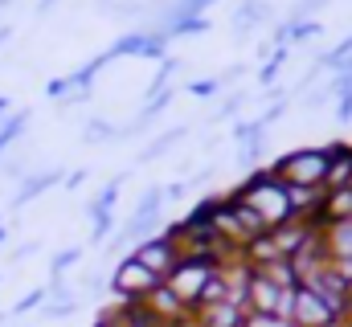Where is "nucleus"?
I'll use <instances>...</instances> for the list:
<instances>
[{
    "label": "nucleus",
    "mask_w": 352,
    "mask_h": 327,
    "mask_svg": "<svg viewBox=\"0 0 352 327\" xmlns=\"http://www.w3.org/2000/svg\"><path fill=\"white\" fill-rule=\"evenodd\" d=\"M230 196H234V201H242V205H250V209L263 217L266 229H278V225L295 221V213H291V196H287V184H283V180H274L270 172L246 176V184H242L238 192H230Z\"/></svg>",
    "instance_id": "obj_1"
},
{
    "label": "nucleus",
    "mask_w": 352,
    "mask_h": 327,
    "mask_svg": "<svg viewBox=\"0 0 352 327\" xmlns=\"http://www.w3.org/2000/svg\"><path fill=\"white\" fill-rule=\"evenodd\" d=\"M274 180H283L287 188H324L328 180V148H299L291 156L270 168Z\"/></svg>",
    "instance_id": "obj_2"
},
{
    "label": "nucleus",
    "mask_w": 352,
    "mask_h": 327,
    "mask_svg": "<svg viewBox=\"0 0 352 327\" xmlns=\"http://www.w3.org/2000/svg\"><path fill=\"white\" fill-rule=\"evenodd\" d=\"M217 274V262L213 258H180L176 262V270L164 278V286L173 291L176 299L188 307V311H197V303H201V291H205V282Z\"/></svg>",
    "instance_id": "obj_3"
},
{
    "label": "nucleus",
    "mask_w": 352,
    "mask_h": 327,
    "mask_svg": "<svg viewBox=\"0 0 352 327\" xmlns=\"http://www.w3.org/2000/svg\"><path fill=\"white\" fill-rule=\"evenodd\" d=\"M156 286H160V278H156L148 266H140L131 253L111 270V295H115L119 303H144Z\"/></svg>",
    "instance_id": "obj_4"
},
{
    "label": "nucleus",
    "mask_w": 352,
    "mask_h": 327,
    "mask_svg": "<svg viewBox=\"0 0 352 327\" xmlns=\"http://www.w3.org/2000/svg\"><path fill=\"white\" fill-rule=\"evenodd\" d=\"M131 258H135L140 266H148V270L164 282V278L176 270V262H180V249H176V242L168 238V234H156V238H148V242L135 245Z\"/></svg>",
    "instance_id": "obj_5"
},
{
    "label": "nucleus",
    "mask_w": 352,
    "mask_h": 327,
    "mask_svg": "<svg viewBox=\"0 0 352 327\" xmlns=\"http://www.w3.org/2000/svg\"><path fill=\"white\" fill-rule=\"evenodd\" d=\"M336 188H352V148L349 144H332L328 148V180H324V192H336Z\"/></svg>",
    "instance_id": "obj_6"
},
{
    "label": "nucleus",
    "mask_w": 352,
    "mask_h": 327,
    "mask_svg": "<svg viewBox=\"0 0 352 327\" xmlns=\"http://www.w3.org/2000/svg\"><path fill=\"white\" fill-rule=\"evenodd\" d=\"M144 307H148V311H152L156 319H164V324H176V319L192 315V311H188V307H184V303L176 299V295L168 291V286H164V282H160V286H156V291H152V295L144 299Z\"/></svg>",
    "instance_id": "obj_7"
},
{
    "label": "nucleus",
    "mask_w": 352,
    "mask_h": 327,
    "mask_svg": "<svg viewBox=\"0 0 352 327\" xmlns=\"http://www.w3.org/2000/svg\"><path fill=\"white\" fill-rule=\"evenodd\" d=\"M62 180V172L58 168H50V172H29L25 180H21V188H16V196H12V209H21V205H29L33 196H41L45 188H54Z\"/></svg>",
    "instance_id": "obj_8"
},
{
    "label": "nucleus",
    "mask_w": 352,
    "mask_h": 327,
    "mask_svg": "<svg viewBox=\"0 0 352 327\" xmlns=\"http://www.w3.org/2000/svg\"><path fill=\"white\" fill-rule=\"evenodd\" d=\"M324 245H328V258L332 262H352V217L328 225L324 229Z\"/></svg>",
    "instance_id": "obj_9"
},
{
    "label": "nucleus",
    "mask_w": 352,
    "mask_h": 327,
    "mask_svg": "<svg viewBox=\"0 0 352 327\" xmlns=\"http://www.w3.org/2000/svg\"><path fill=\"white\" fill-rule=\"evenodd\" d=\"M258 278H266V282H274L278 291H295L299 286V274H295V266L287 262V258H274V262H266V266H250Z\"/></svg>",
    "instance_id": "obj_10"
},
{
    "label": "nucleus",
    "mask_w": 352,
    "mask_h": 327,
    "mask_svg": "<svg viewBox=\"0 0 352 327\" xmlns=\"http://www.w3.org/2000/svg\"><path fill=\"white\" fill-rule=\"evenodd\" d=\"M160 209H164V188H160V184H152V188L140 196V205H135L131 221H144V225H160Z\"/></svg>",
    "instance_id": "obj_11"
},
{
    "label": "nucleus",
    "mask_w": 352,
    "mask_h": 327,
    "mask_svg": "<svg viewBox=\"0 0 352 327\" xmlns=\"http://www.w3.org/2000/svg\"><path fill=\"white\" fill-rule=\"evenodd\" d=\"M258 21H270V8H266V0H242V8L234 12V29H238V33H250Z\"/></svg>",
    "instance_id": "obj_12"
},
{
    "label": "nucleus",
    "mask_w": 352,
    "mask_h": 327,
    "mask_svg": "<svg viewBox=\"0 0 352 327\" xmlns=\"http://www.w3.org/2000/svg\"><path fill=\"white\" fill-rule=\"evenodd\" d=\"M25 127H29V111H16V115H8V119L0 123V156L21 139V131H25Z\"/></svg>",
    "instance_id": "obj_13"
},
{
    "label": "nucleus",
    "mask_w": 352,
    "mask_h": 327,
    "mask_svg": "<svg viewBox=\"0 0 352 327\" xmlns=\"http://www.w3.org/2000/svg\"><path fill=\"white\" fill-rule=\"evenodd\" d=\"M180 135H184V127H173V131H164L160 139H152V144L144 148V156H140V160H156V156H164L168 148H176V144H180Z\"/></svg>",
    "instance_id": "obj_14"
},
{
    "label": "nucleus",
    "mask_w": 352,
    "mask_h": 327,
    "mask_svg": "<svg viewBox=\"0 0 352 327\" xmlns=\"http://www.w3.org/2000/svg\"><path fill=\"white\" fill-rule=\"evenodd\" d=\"M78 258H82V249H78V245H70V249L54 253V262H50V274H54V278H62V274H66V270H70Z\"/></svg>",
    "instance_id": "obj_15"
},
{
    "label": "nucleus",
    "mask_w": 352,
    "mask_h": 327,
    "mask_svg": "<svg viewBox=\"0 0 352 327\" xmlns=\"http://www.w3.org/2000/svg\"><path fill=\"white\" fill-rule=\"evenodd\" d=\"M82 139H87V144H107V139H115V127H111L107 119H90Z\"/></svg>",
    "instance_id": "obj_16"
},
{
    "label": "nucleus",
    "mask_w": 352,
    "mask_h": 327,
    "mask_svg": "<svg viewBox=\"0 0 352 327\" xmlns=\"http://www.w3.org/2000/svg\"><path fill=\"white\" fill-rule=\"evenodd\" d=\"M41 303H45V286L29 291V295H25V299H21L16 307H12V315H29V311H33V307H41Z\"/></svg>",
    "instance_id": "obj_17"
},
{
    "label": "nucleus",
    "mask_w": 352,
    "mask_h": 327,
    "mask_svg": "<svg viewBox=\"0 0 352 327\" xmlns=\"http://www.w3.org/2000/svg\"><path fill=\"white\" fill-rule=\"evenodd\" d=\"M242 327H295L291 319H278V315H250L246 311V324Z\"/></svg>",
    "instance_id": "obj_18"
},
{
    "label": "nucleus",
    "mask_w": 352,
    "mask_h": 327,
    "mask_svg": "<svg viewBox=\"0 0 352 327\" xmlns=\"http://www.w3.org/2000/svg\"><path fill=\"white\" fill-rule=\"evenodd\" d=\"M242 102H246L242 94H230V98H226V102H221V106L213 111V119H234V115L242 111Z\"/></svg>",
    "instance_id": "obj_19"
},
{
    "label": "nucleus",
    "mask_w": 352,
    "mask_h": 327,
    "mask_svg": "<svg viewBox=\"0 0 352 327\" xmlns=\"http://www.w3.org/2000/svg\"><path fill=\"white\" fill-rule=\"evenodd\" d=\"M336 102H340V106H336V115H340V123H349V119H352V94H340Z\"/></svg>",
    "instance_id": "obj_20"
},
{
    "label": "nucleus",
    "mask_w": 352,
    "mask_h": 327,
    "mask_svg": "<svg viewBox=\"0 0 352 327\" xmlns=\"http://www.w3.org/2000/svg\"><path fill=\"white\" fill-rule=\"evenodd\" d=\"M29 253H37V242H25L12 249V262H21V258H29Z\"/></svg>",
    "instance_id": "obj_21"
},
{
    "label": "nucleus",
    "mask_w": 352,
    "mask_h": 327,
    "mask_svg": "<svg viewBox=\"0 0 352 327\" xmlns=\"http://www.w3.org/2000/svg\"><path fill=\"white\" fill-rule=\"evenodd\" d=\"M213 90H217V82H197L192 86V94H213Z\"/></svg>",
    "instance_id": "obj_22"
},
{
    "label": "nucleus",
    "mask_w": 352,
    "mask_h": 327,
    "mask_svg": "<svg viewBox=\"0 0 352 327\" xmlns=\"http://www.w3.org/2000/svg\"><path fill=\"white\" fill-rule=\"evenodd\" d=\"M8 115H12V98H4V94H0V123H4Z\"/></svg>",
    "instance_id": "obj_23"
},
{
    "label": "nucleus",
    "mask_w": 352,
    "mask_h": 327,
    "mask_svg": "<svg viewBox=\"0 0 352 327\" xmlns=\"http://www.w3.org/2000/svg\"><path fill=\"white\" fill-rule=\"evenodd\" d=\"M12 37V29H0V49H4V41Z\"/></svg>",
    "instance_id": "obj_24"
},
{
    "label": "nucleus",
    "mask_w": 352,
    "mask_h": 327,
    "mask_svg": "<svg viewBox=\"0 0 352 327\" xmlns=\"http://www.w3.org/2000/svg\"><path fill=\"white\" fill-rule=\"evenodd\" d=\"M8 242V229H4V225H0V245Z\"/></svg>",
    "instance_id": "obj_25"
},
{
    "label": "nucleus",
    "mask_w": 352,
    "mask_h": 327,
    "mask_svg": "<svg viewBox=\"0 0 352 327\" xmlns=\"http://www.w3.org/2000/svg\"><path fill=\"white\" fill-rule=\"evenodd\" d=\"M344 324H349V327H352V311H349V319H344Z\"/></svg>",
    "instance_id": "obj_26"
}]
</instances>
